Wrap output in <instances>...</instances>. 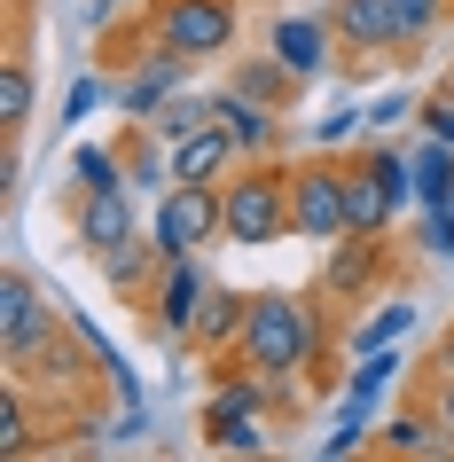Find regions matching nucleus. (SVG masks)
<instances>
[{"label":"nucleus","mask_w":454,"mask_h":462,"mask_svg":"<svg viewBox=\"0 0 454 462\" xmlns=\"http://www.w3.org/2000/svg\"><path fill=\"white\" fill-rule=\"evenodd\" d=\"M219 244L236 251L290 244V157H243L219 180Z\"/></svg>","instance_id":"f257e3e1"},{"label":"nucleus","mask_w":454,"mask_h":462,"mask_svg":"<svg viewBox=\"0 0 454 462\" xmlns=\"http://www.w3.org/2000/svg\"><path fill=\"white\" fill-rule=\"evenodd\" d=\"M407 282V259L392 251V236H337L321 244V274H313V291L329 298L337 314H353V306H376Z\"/></svg>","instance_id":"f03ea898"},{"label":"nucleus","mask_w":454,"mask_h":462,"mask_svg":"<svg viewBox=\"0 0 454 462\" xmlns=\"http://www.w3.org/2000/svg\"><path fill=\"white\" fill-rule=\"evenodd\" d=\"M142 24L189 63H227L243 40V0H142Z\"/></svg>","instance_id":"7ed1b4c3"},{"label":"nucleus","mask_w":454,"mask_h":462,"mask_svg":"<svg viewBox=\"0 0 454 462\" xmlns=\"http://www.w3.org/2000/svg\"><path fill=\"white\" fill-rule=\"evenodd\" d=\"M290 236H298V244H337V236H353V212H345V149L290 157Z\"/></svg>","instance_id":"20e7f679"},{"label":"nucleus","mask_w":454,"mask_h":462,"mask_svg":"<svg viewBox=\"0 0 454 462\" xmlns=\"http://www.w3.org/2000/svg\"><path fill=\"white\" fill-rule=\"evenodd\" d=\"M204 298H212L204 251H196V259H165V267H157V282H149V298H142L149 337L172 345V353H189V329H196V314H204Z\"/></svg>","instance_id":"39448f33"},{"label":"nucleus","mask_w":454,"mask_h":462,"mask_svg":"<svg viewBox=\"0 0 454 462\" xmlns=\"http://www.w3.org/2000/svg\"><path fill=\"white\" fill-rule=\"evenodd\" d=\"M149 236L165 244V259H196V251H219V189L212 180H172L157 196V219Z\"/></svg>","instance_id":"423d86ee"},{"label":"nucleus","mask_w":454,"mask_h":462,"mask_svg":"<svg viewBox=\"0 0 454 462\" xmlns=\"http://www.w3.org/2000/svg\"><path fill=\"white\" fill-rule=\"evenodd\" d=\"M55 321H63V298L40 291V274L32 267H0V368L24 361Z\"/></svg>","instance_id":"0eeeda50"},{"label":"nucleus","mask_w":454,"mask_h":462,"mask_svg":"<svg viewBox=\"0 0 454 462\" xmlns=\"http://www.w3.org/2000/svg\"><path fill=\"white\" fill-rule=\"evenodd\" d=\"M189 79H196V63H189V55H172L165 40H157L142 63H125V71L110 79V102H118V118H157L172 95H189Z\"/></svg>","instance_id":"6e6552de"},{"label":"nucleus","mask_w":454,"mask_h":462,"mask_svg":"<svg viewBox=\"0 0 454 462\" xmlns=\"http://www.w3.org/2000/svg\"><path fill=\"white\" fill-rule=\"evenodd\" d=\"M266 48L283 55L290 71L306 79H329L337 63H345V48H337V24H329V8H290V16H274V24H266Z\"/></svg>","instance_id":"1a4fd4ad"},{"label":"nucleus","mask_w":454,"mask_h":462,"mask_svg":"<svg viewBox=\"0 0 454 462\" xmlns=\"http://www.w3.org/2000/svg\"><path fill=\"white\" fill-rule=\"evenodd\" d=\"M196 431H204V447H212V455H266V447H274V415L266 408H251V400H243V392H227V384H212L204 392V415H196Z\"/></svg>","instance_id":"9d476101"},{"label":"nucleus","mask_w":454,"mask_h":462,"mask_svg":"<svg viewBox=\"0 0 454 462\" xmlns=\"http://www.w3.org/2000/svg\"><path fill=\"white\" fill-rule=\"evenodd\" d=\"M71 236H79V251L87 259H102V251H118V244H134L142 227H134V196H125V180L118 189H71Z\"/></svg>","instance_id":"9b49d317"},{"label":"nucleus","mask_w":454,"mask_h":462,"mask_svg":"<svg viewBox=\"0 0 454 462\" xmlns=\"http://www.w3.org/2000/svg\"><path fill=\"white\" fill-rule=\"evenodd\" d=\"M329 24H337V48L345 55H376V63H400L407 55V32L392 16V0H329Z\"/></svg>","instance_id":"f8f14e48"},{"label":"nucleus","mask_w":454,"mask_h":462,"mask_svg":"<svg viewBox=\"0 0 454 462\" xmlns=\"http://www.w3.org/2000/svg\"><path fill=\"white\" fill-rule=\"evenodd\" d=\"M368 455H384V462H447L454 455V431L415 400V408H400V415H384V423H376Z\"/></svg>","instance_id":"ddd939ff"},{"label":"nucleus","mask_w":454,"mask_h":462,"mask_svg":"<svg viewBox=\"0 0 454 462\" xmlns=\"http://www.w3.org/2000/svg\"><path fill=\"white\" fill-rule=\"evenodd\" d=\"M212 118H219V134L243 149V157H283V118L290 110H266V102H251V95H236V87H219L212 95Z\"/></svg>","instance_id":"4468645a"},{"label":"nucleus","mask_w":454,"mask_h":462,"mask_svg":"<svg viewBox=\"0 0 454 462\" xmlns=\"http://www.w3.org/2000/svg\"><path fill=\"white\" fill-rule=\"evenodd\" d=\"M227 87H236V95H251V102H266V110H298V102H306V79L290 71L274 48L227 55Z\"/></svg>","instance_id":"2eb2a0df"},{"label":"nucleus","mask_w":454,"mask_h":462,"mask_svg":"<svg viewBox=\"0 0 454 462\" xmlns=\"http://www.w3.org/2000/svg\"><path fill=\"white\" fill-rule=\"evenodd\" d=\"M243 321H251V291L212 282V298H204V314H196V329H189V353H196V361L236 353V345H243Z\"/></svg>","instance_id":"dca6fc26"},{"label":"nucleus","mask_w":454,"mask_h":462,"mask_svg":"<svg viewBox=\"0 0 454 462\" xmlns=\"http://www.w3.org/2000/svg\"><path fill=\"white\" fill-rule=\"evenodd\" d=\"M345 212H353V236H392V227H400V204H392V196H384V180L368 172L360 142L345 149Z\"/></svg>","instance_id":"f3484780"},{"label":"nucleus","mask_w":454,"mask_h":462,"mask_svg":"<svg viewBox=\"0 0 454 462\" xmlns=\"http://www.w3.org/2000/svg\"><path fill=\"white\" fill-rule=\"evenodd\" d=\"M95 267H102V282H110L118 298H134V306H142V298H149V282H157V267H165V244H157V236H134V244L102 251Z\"/></svg>","instance_id":"a211bd4d"},{"label":"nucleus","mask_w":454,"mask_h":462,"mask_svg":"<svg viewBox=\"0 0 454 462\" xmlns=\"http://www.w3.org/2000/svg\"><path fill=\"white\" fill-rule=\"evenodd\" d=\"M243 165V149L219 134V125H204V134H189V142H172V180H227V172Z\"/></svg>","instance_id":"6ab92c4d"},{"label":"nucleus","mask_w":454,"mask_h":462,"mask_svg":"<svg viewBox=\"0 0 454 462\" xmlns=\"http://www.w3.org/2000/svg\"><path fill=\"white\" fill-rule=\"evenodd\" d=\"M32 110H40V71H32V55H0V134H8V149L24 142Z\"/></svg>","instance_id":"aec40b11"},{"label":"nucleus","mask_w":454,"mask_h":462,"mask_svg":"<svg viewBox=\"0 0 454 462\" xmlns=\"http://www.w3.org/2000/svg\"><path fill=\"white\" fill-rule=\"evenodd\" d=\"M400 345H376V353H360V368H345V408H360V415H376V400H384V384L400 376ZM384 423V415H376Z\"/></svg>","instance_id":"412c9836"},{"label":"nucleus","mask_w":454,"mask_h":462,"mask_svg":"<svg viewBox=\"0 0 454 462\" xmlns=\"http://www.w3.org/2000/svg\"><path fill=\"white\" fill-rule=\"evenodd\" d=\"M407 329H415V298L392 291V298H376V314H368V321L345 329V345H353V353H376V345H400Z\"/></svg>","instance_id":"4be33fe9"},{"label":"nucleus","mask_w":454,"mask_h":462,"mask_svg":"<svg viewBox=\"0 0 454 462\" xmlns=\"http://www.w3.org/2000/svg\"><path fill=\"white\" fill-rule=\"evenodd\" d=\"M32 431H40V392L8 376V384H0V455H32V447H40Z\"/></svg>","instance_id":"5701e85b"},{"label":"nucleus","mask_w":454,"mask_h":462,"mask_svg":"<svg viewBox=\"0 0 454 462\" xmlns=\"http://www.w3.org/2000/svg\"><path fill=\"white\" fill-rule=\"evenodd\" d=\"M407 157H415V204H447V196H454V149L423 134Z\"/></svg>","instance_id":"b1692460"},{"label":"nucleus","mask_w":454,"mask_h":462,"mask_svg":"<svg viewBox=\"0 0 454 462\" xmlns=\"http://www.w3.org/2000/svg\"><path fill=\"white\" fill-rule=\"evenodd\" d=\"M392 16H400L407 55H415V48H431V40H439V32L454 24V0H392Z\"/></svg>","instance_id":"393cba45"},{"label":"nucleus","mask_w":454,"mask_h":462,"mask_svg":"<svg viewBox=\"0 0 454 462\" xmlns=\"http://www.w3.org/2000/svg\"><path fill=\"white\" fill-rule=\"evenodd\" d=\"M149 125H157L165 142H189V134H204V125H219V118H212V95H172Z\"/></svg>","instance_id":"a878e982"},{"label":"nucleus","mask_w":454,"mask_h":462,"mask_svg":"<svg viewBox=\"0 0 454 462\" xmlns=\"http://www.w3.org/2000/svg\"><path fill=\"white\" fill-rule=\"evenodd\" d=\"M415 259L454 267V204H415Z\"/></svg>","instance_id":"bb28decb"},{"label":"nucleus","mask_w":454,"mask_h":462,"mask_svg":"<svg viewBox=\"0 0 454 462\" xmlns=\"http://www.w3.org/2000/svg\"><path fill=\"white\" fill-rule=\"evenodd\" d=\"M71 180H79V189H118V180H125V165H118V149H102V142H87V149H79V157H71Z\"/></svg>","instance_id":"cd10ccee"},{"label":"nucleus","mask_w":454,"mask_h":462,"mask_svg":"<svg viewBox=\"0 0 454 462\" xmlns=\"http://www.w3.org/2000/svg\"><path fill=\"white\" fill-rule=\"evenodd\" d=\"M102 102H110V71H87V79H71V87H63V118H55V125H79V118H95Z\"/></svg>","instance_id":"c85d7f7f"},{"label":"nucleus","mask_w":454,"mask_h":462,"mask_svg":"<svg viewBox=\"0 0 454 462\" xmlns=\"http://www.w3.org/2000/svg\"><path fill=\"white\" fill-rule=\"evenodd\" d=\"M415 125H423L431 142H447V149H454V79H439V87L415 102Z\"/></svg>","instance_id":"c756f323"},{"label":"nucleus","mask_w":454,"mask_h":462,"mask_svg":"<svg viewBox=\"0 0 454 462\" xmlns=\"http://www.w3.org/2000/svg\"><path fill=\"white\" fill-rule=\"evenodd\" d=\"M368 439H376V415H360V408H345V415H337V431L321 439V455H329V462H345V455H360V447H368Z\"/></svg>","instance_id":"7c9ffc66"},{"label":"nucleus","mask_w":454,"mask_h":462,"mask_svg":"<svg viewBox=\"0 0 454 462\" xmlns=\"http://www.w3.org/2000/svg\"><path fill=\"white\" fill-rule=\"evenodd\" d=\"M360 134H368V110H353V102H345V110H329V118H321V134H313V149H353Z\"/></svg>","instance_id":"2f4dec72"},{"label":"nucleus","mask_w":454,"mask_h":462,"mask_svg":"<svg viewBox=\"0 0 454 462\" xmlns=\"http://www.w3.org/2000/svg\"><path fill=\"white\" fill-rule=\"evenodd\" d=\"M415 102H423V95H376V102H368V134H392V125H407V118H415Z\"/></svg>","instance_id":"473e14b6"},{"label":"nucleus","mask_w":454,"mask_h":462,"mask_svg":"<svg viewBox=\"0 0 454 462\" xmlns=\"http://www.w3.org/2000/svg\"><path fill=\"white\" fill-rule=\"evenodd\" d=\"M423 408H431V415H439V423L454 431V368H431V384H423Z\"/></svg>","instance_id":"72a5a7b5"},{"label":"nucleus","mask_w":454,"mask_h":462,"mask_svg":"<svg viewBox=\"0 0 454 462\" xmlns=\"http://www.w3.org/2000/svg\"><path fill=\"white\" fill-rule=\"evenodd\" d=\"M431 368H454V329L439 337V353H431Z\"/></svg>","instance_id":"f704fd0d"},{"label":"nucleus","mask_w":454,"mask_h":462,"mask_svg":"<svg viewBox=\"0 0 454 462\" xmlns=\"http://www.w3.org/2000/svg\"><path fill=\"white\" fill-rule=\"evenodd\" d=\"M243 8H259V0H243Z\"/></svg>","instance_id":"c9c22d12"},{"label":"nucleus","mask_w":454,"mask_h":462,"mask_svg":"<svg viewBox=\"0 0 454 462\" xmlns=\"http://www.w3.org/2000/svg\"><path fill=\"white\" fill-rule=\"evenodd\" d=\"M447 79H454V63H447Z\"/></svg>","instance_id":"e433bc0d"},{"label":"nucleus","mask_w":454,"mask_h":462,"mask_svg":"<svg viewBox=\"0 0 454 462\" xmlns=\"http://www.w3.org/2000/svg\"><path fill=\"white\" fill-rule=\"evenodd\" d=\"M447 204H454V196H447Z\"/></svg>","instance_id":"4c0bfd02"}]
</instances>
